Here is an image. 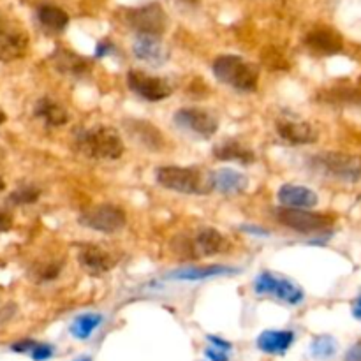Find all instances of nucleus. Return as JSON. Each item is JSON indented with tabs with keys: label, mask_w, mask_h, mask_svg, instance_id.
Masks as SVG:
<instances>
[{
	"label": "nucleus",
	"mask_w": 361,
	"mask_h": 361,
	"mask_svg": "<svg viewBox=\"0 0 361 361\" xmlns=\"http://www.w3.org/2000/svg\"><path fill=\"white\" fill-rule=\"evenodd\" d=\"M240 229H242L243 233H247V235L259 236V238H267V236H270V231H268V229H264V228H261V226L243 224V226H240Z\"/></svg>",
	"instance_id": "nucleus-32"
},
{
	"label": "nucleus",
	"mask_w": 361,
	"mask_h": 361,
	"mask_svg": "<svg viewBox=\"0 0 361 361\" xmlns=\"http://www.w3.org/2000/svg\"><path fill=\"white\" fill-rule=\"evenodd\" d=\"M127 21L136 30V34L143 35L161 37L168 28V16L159 4H148V6L133 9L127 14Z\"/></svg>",
	"instance_id": "nucleus-11"
},
{
	"label": "nucleus",
	"mask_w": 361,
	"mask_h": 361,
	"mask_svg": "<svg viewBox=\"0 0 361 361\" xmlns=\"http://www.w3.org/2000/svg\"><path fill=\"white\" fill-rule=\"evenodd\" d=\"M6 120H7L6 113H4V111H2V109H0V126H2V123H4V122H6Z\"/></svg>",
	"instance_id": "nucleus-38"
},
{
	"label": "nucleus",
	"mask_w": 361,
	"mask_h": 361,
	"mask_svg": "<svg viewBox=\"0 0 361 361\" xmlns=\"http://www.w3.org/2000/svg\"><path fill=\"white\" fill-rule=\"evenodd\" d=\"M102 324V316L101 314H95V312H87V314H81L78 316L76 319L73 321L71 324V335L78 341H87L95 330Z\"/></svg>",
	"instance_id": "nucleus-26"
},
{
	"label": "nucleus",
	"mask_w": 361,
	"mask_h": 361,
	"mask_svg": "<svg viewBox=\"0 0 361 361\" xmlns=\"http://www.w3.org/2000/svg\"><path fill=\"white\" fill-rule=\"evenodd\" d=\"M78 261L92 275H102L115 267V259L109 256V252H106L102 247L94 245V243L81 247Z\"/></svg>",
	"instance_id": "nucleus-17"
},
{
	"label": "nucleus",
	"mask_w": 361,
	"mask_h": 361,
	"mask_svg": "<svg viewBox=\"0 0 361 361\" xmlns=\"http://www.w3.org/2000/svg\"><path fill=\"white\" fill-rule=\"evenodd\" d=\"M74 361H92V358H88V356H83V358H78V360H74Z\"/></svg>",
	"instance_id": "nucleus-41"
},
{
	"label": "nucleus",
	"mask_w": 361,
	"mask_h": 361,
	"mask_svg": "<svg viewBox=\"0 0 361 361\" xmlns=\"http://www.w3.org/2000/svg\"><path fill=\"white\" fill-rule=\"evenodd\" d=\"M210 338L212 342H214L215 344V348H221V349H226V351H228V349H231V344H229V342H226V341H222V338H219V337H208Z\"/></svg>",
	"instance_id": "nucleus-36"
},
{
	"label": "nucleus",
	"mask_w": 361,
	"mask_h": 361,
	"mask_svg": "<svg viewBox=\"0 0 361 361\" xmlns=\"http://www.w3.org/2000/svg\"><path fill=\"white\" fill-rule=\"evenodd\" d=\"M115 49V44H113L109 39H104V41H99L97 46H95V59H102V56H108L109 53Z\"/></svg>",
	"instance_id": "nucleus-31"
},
{
	"label": "nucleus",
	"mask_w": 361,
	"mask_h": 361,
	"mask_svg": "<svg viewBox=\"0 0 361 361\" xmlns=\"http://www.w3.org/2000/svg\"><path fill=\"white\" fill-rule=\"evenodd\" d=\"M215 78L235 90L250 94L259 83V67L238 55H221L212 66Z\"/></svg>",
	"instance_id": "nucleus-3"
},
{
	"label": "nucleus",
	"mask_w": 361,
	"mask_h": 361,
	"mask_svg": "<svg viewBox=\"0 0 361 361\" xmlns=\"http://www.w3.org/2000/svg\"><path fill=\"white\" fill-rule=\"evenodd\" d=\"M345 361H361V344L355 345V348H353L351 351L348 353V356H345Z\"/></svg>",
	"instance_id": "nucleus-35"
},
{
	"label": "nucleus",
	"mask_w": 361,
	"mask_h": 361,
	"mask_svg": "<svg viewBox=\"0 0 361 361\" xmlns=\"http://www.w3.org/2000/svg\"><path fill=\"white\" fill-rule=\"evenodd\" d=\"M34 115L37 118H41L46 126L51 127H62L63 123H67L69 120V113L63 108L60 102H56L55 99L51 97H41L37 102H35Z\"/></svg>",
	"instance_id": "nucleus-22"
},
{
	"label": "nucleus",
	"mask_w": 361,
	"mask_h": 361,
	"mask_svg": "<svg viewBox=\"0 0 361 361\" xmlns=\"http://www.w3.org/2000/svg\"><path fill=\"white\" fill-rule=\"evenodd\" d=\"M39 196H41V190L35 189V187L32 185H27L14 190L9 196V201L13 204H32L39 200Z\"/></svg>",
	"instance_id": "nucleus-28"
},
{
	"label": "nucleus",
	"mask_w": 361,
	"mask_h": 361,
	"mask_svg": "<svg viewBox=\"0 0 361 361\" xmlns=\"http://www.w3.org/2000/svg\"><path fill=\"white\" fill-rule=\"evenodd\" d=\"M240 268L226 267V264H210V267H187L180 268V270L168 274L169 281H182V282H200L207 281V279L215 277H231V275H238Z\"/></svg>",
	"instance_id": "nucleus-14"
},
{
	"label": "nucleus",
	"mask_w": 361,
	"mask_h": 361,
	"mask_svg": "<svg viewBox=\"0 0 361 361\" xmlns=\"http://www.w3.org/2000/svg\"><path fill=\"white\" fill-rule=\"evenodd\" d=\"M353 316H355L356 319L361 321V295L356 298L355 307H353Z\"/></svg>",
	"instance_id": "nucleus-37"
},
{
	"label": "nucleus",
	"mask_w": 361,
	"mask_h": 361,
	"mask_svg": "<svg viewBox=\"0 0 361 361\" xmlns=\"http://www.w3.org/2000/svg\"><path fill=\"white\" fill-rule=\"evenodd\" d=\"M155 180L164 189L187 196H204L212 192V175L200 168H182V166H162L155 171Z\"/></svg>",
	"instance_id": "nucleus-2"
},
{
	"label": "nucleus",
	"mask_w": 361,
	"mask_h": 361,
	"mask_svg": "<svg viewBox=\"0 0 361 361\" xmlns=\"http://www.w3.org/2000/svg\"><path fill=\"white\" fill-rule=\"evenodd\" d=\"M37 18L42 27L51 34L63 32L69 25V14L60 7L53 6V4H42L37 11Z\"/></svg>",
	"instance_id": "nucleus-24"
},
{
	"label": "nucleus",
	"mask_w": 361,
	"mask_h": 361,
	"mask_svg": "<svg viewBox=\"0 0 361 361\" xmlns=\"http://www.w3.org/2000/svg\"><path fill=\"white\" fill-rule=\"evenodd\" d=\"M310 349H312V355L316 358H330L337 353V342H335V338L328 337V335H321L312 342Z\"/></svg>",
	"instance_id": "nucleus-27"
},
{
	"label": "nucleus",
	"mask_w": 361,
	"mask_h": 361,
	"mask_svg": "<svg viewBox=\"0 0 361 361\" xmlns=\"http://www.w3.org/2000/svg\"><path fill=\"white\" fill-rule=\"evenodd\" d=\"M305 44L317 55H335V53L342 51V48H344L341 35L326 27L309 32L305 37Z\"/></svg>",
	"instance_id": "nucleus-18"
},
{
	"label": "nucleus",
	"mask_w": 361,
	"mask_h": 361,
	"mask_svg": "<svg viewBox=\"0 0 361 361\" xmlns=\"http://www.w3.org/2000/svg\"><path fill=\"white\" fill-rule=\"evenodd\" d=\"M133 53L137 60L148 63V66L161 67L168 60L169 53L162 44L161 37L157 35H143L137 34L136 41L133 44Z\"/></svg>",
	"instance_id": "nucleus-13"
},
{
	"label": "nucleus",
	"mask_w": 361,
	"mask_h": 361,
	"mask_svg": "<svg viewBox=\"0 0 361 361\" xmlns=\"http://www.w3.org/2000/svg\"><path fill=\"white\" fill-rule=\"evenodd\" d=\"M53 59H55L56 69L66 74H71V76H83L90 69L87 60L81 59L74 51H69V49H56Z\"/></svg>",
	"instance_id": "nucleus-25"
},
{
	"label": "nucleus",
	"mask_w": 361,
	"mask_h": 361,
	"mask_svg": "<svg viewBox=\"0 0 361 361\" xmlns=\"http://www.w3.org/2000/svg\"><path fill=\"white\" fill-rule=\"evenodd\" d=\"M32 360L35 361H46L53 356V348L49 344H41V342H34L32 349L28 351Z\"/></svg>",
	"instance_id": "nucleus-29"
},
{
	"label": "nucleus",
	"mask_w": 361,
	"mask_h": 361,
	"mask_svg": "<svg viewBox=\"0 0 361 361\" xmlns=\"http://www.w3.org/2000/svg\"><path fill=\"white\" fill-rule=\"evenodd\" d=\"M207 356L212 361H228V355H226V349H221V348L207 349Z\"/></svg>",
	"instance_id": "nucleus-34"
},
{
	"label": "nucleus",
	"mask_w": 361,
	"mask_h": 361,
	"mask_svg": "<svg viewBox=\"0 0 361 361\" xmlns=\"http://www.w3.org/2000/svg\"><path fill=\"white\" fill-rule=\"evenodd\" d=\"M275 217L279 219L282 226L293 229L302 235H319L324 233L328 228H331L334 219L328 215L316 214L310 210H302V208H279L275 212Z\"/></svg>",
	"instance_id": "nucleus-6"
},
{
	"label": "nucleus",
	"mask_w": 361,
	"mask_h": 361,
	"mask_svg": "<svg viewBox=\"0 0 361 361\" xmlns=\"http://www.w3.org/2000/svg\"><path fill=\"white\" fill-rule=\"evenodd\" d=\"M295 342V334L289 330H267L257 338V348L268 355H284Z\"/></svg>",
	"instance_id": "nucleus-21"
},
{
	"label": "nucleus",
	"mask_w": 361,
	"mask_h": 361,
	"mask_svg": "<svg viewBox=\"0 0 361 361\" xmlns=\"http://www.w3.org/2000/svg\"><path fill=\"white\" fill-rule=\"evenodd\" d=\"M60 274V264L56 263H48V264H42L41 270H37V281H53L56 279V275Z\"/></svg>",
	"instance_id": "nucleus-30"
},
{
	"label": "nucleus",
	"mask_w": 361,
	"mask_h": 361,
	"mask_svg": "<svg viewBox=\"0 0 361 361\" xmlns=\"http://www.w3.org/2000/svg\"><path fill=\"white\" fill-rule=\"evenodd\" d=\"M80 224L92 231L111 235V233H118L120 229L126 228L127 215L116 204H97L80 215Z\"/></svg>",
	"instance_id": "nucleus-7"
},
{
	"label": "nucleus",
	"mask_w": 361,
	"mask_h": 361,
	"mask_svg": "<svg viewBox=\"0 0 361 361\" xmlns=\"http://www.w3.org/2000/svg\"><path fill=\"white\" fill-rule=\"evenodd\" d=\"M277 200L286 208H302L309 210L319 203L316 190L309 189L305 185H295V183H284L277 190Z\"/></svg>",
	"instance_id": "nucleus-15"
},
{
	"label": "nucleus",
	"mask_w": 361,
	"mask_h": 361,
	"mask_svg": "<svg viewBox=\"0 0 361 361\" xmlns=\"http://www.w3.org/2000/svg\"><path fill=\"white\" fill-rule=\"evenodd\" d=\"M127 87L148 102H159L171 97L173 87L166 78L152 76V74L143 73V71L133 69L127 73Z\"/></svg>",
	"instance_id": "nucleus-10"
},
{
	"label": "nucleus",
	"mask_w": 361,
	"mask_h": 361,
	"mask_svg": "<svg viewBox=\"0 0 361 361\" xmlns=\"http://www.w3.org/2000/svg\"><path fill=\"white\" fill-rule=\"evenodd\" d=\"M210 175L214 190L224 194V196H238V194L245 192L247 187H249L247 175L233 168H221Z\"/></svg>",
	"instance_id": "nucleus-16"
},
{
	"label": "nucleus",
	"mask_w": 361,
	"mask_h": 361,
	"mask_svg": "<svg viewBox=\"0 0 361 361\" xmlns=\"http://www.w3.org/2000/svg\"><path fill=\"white\" fill-rule=\"evenodd\" d=\"M312 168L338 182L355 183L361 178V157L344 152H323L316 155Z\"/></svg>",
	"instance_id": "nucleus-4"
},
{
	"label": "nucleus",
	"mask_w": 361,
	"mask_h": 361,
	"mask_svg": "<svg viewBox=\"0 0 361 361\" xmlns=\"http://www.w3.org/2000/svg\"><path fill=\"white\" fill-rule=\"evenodd\" d=\"M212 152H214V157L217 159V161L236 162V164H242V166H249L256 161L254 152L236 140L221 141L219 145H215Z\"/></svg>",
	"instance_id": "nucleus-20"
},
{
	"label": "nucleus",
	"mask_w": 361,
	"mask_h": 361,
	"mask_svg": "<svg viewBox=\"0 0 361 361\" xmlns=\"http://www.w3.org/2000/svg\"><path fill=\"white\" fill-rule=\"evenodd\" d=\"M254 291L259 296H271V298L284 302L288 305H300L305 298V293L300 286L289 281L288 277H281L271 271H261L254 279Z\"/></svg>",
	"instance_id": "nucleus-5"
},
{
	"label": "nucleus",
	"mask_w": 361,
	"mask_h": 361,
	"mask_svg": "<svg viewBox=\"0 0 361 361\" xmlns=\"http://www.w3.org/2000/svg\"><path fill=\"white\" fill-rule=\"evenodd\" d=\"M28 34L14 20L0 13V60L13 62L27 55Z\"/></svg>",
	"instance_id": "nucleus-9"
},
{
	"label": "nucleus",
	"mask_w": 361,
	"mask_h": 361,
	"mask_svg": "<svg viewBox=\"0 0 361 361\" xmlns=\"http://www.w3.org/2000/svg\"><path fill=\"white\" fill-rule=\"evenodd\" d=\"M4 159H6V150H4L2 147H0V164L4 162Z\"/></svg>",
	"instance_id": "nucleus-39"
},
{
	"label": "nucleus",
	"mask_w": 361,
	"mask_h": 361,
	"mask_svg": "<svg viewBox=\"0 0 361 361\" xmlns=\"http://www.w3.org/2000/svg\"><path fill=\"white\" fill-rule=\"evenodd\" d=\"M182 2H187V4H196L197 0H182Z\"/></svg>",
	"instance_id": "nucleus-42"
},
{
	"label": "nucleus",
	"mask_w": 361,
	"mask_h": 361,
	"mask_svg": "<svg viewBox=\"0 0 361 361\" xmlns=\"http://www.w3.org/2000/svg\"><path fill=\"white\" fill-rule=\"evenodd\" d=\"M279 137L289 145H312L317 141V130L312 123L300 118H279L275 123Z\"/></svg>",
	"instance_id": "nucleus-12"
},
{
	"label": "nucleus",
	"mask_w": 361,
	"mask_h": 361,
	"mask_svg": "<svg viewBox=\"0 0 361 361\" xmlns=\"http://www.w3.org/2000/svg\"><path fill=\"white\" fill-rule=\"evenodd\" d=\"M226 247V238L222 233L214 228H203L194 236V250H197L200 256L212 257L222 252Z\"/></svg>",
	"instance_id": "nucleus-23"
},
{
	"label": "nucleus",
	"mask_w": 361,
	"mask_h": 361,
	"mask_svg": "<svg viewBox=\"0 0 361 361\" xmlns=\"http://www.w3.org/2000/svg\"><path fill=\"white\" fill-rule=\"evenodd\" d=\"M127 134L133 137L134 141L143 145L145 148L152 152H159L164 147V140H162L161 130L155 126H152L150 122H145V120H129L126 122Z\"/></svg>",
	"instance_id": "nucleus-19"
},
{
	"label": "nucleus",
	"mask_w": 361,
	"mask_h": 361,
	"mask_svg": "<svg viewBox=\"0 0 361 361\" xmlns=\"http://www.w3.org/2000/svg\"><path fill=\"white\" fill-rule=\"evenodd\" d=\"M173 122L178 129L197 136L200 140H208L219 129L217 116L204 108H182L173 115Z\"/></svg>",
	"instance_id": "nucleus-8"
},
{
	"label": "nucleus",
	"mask_w": 361,
	"mask_h": 361,
	"mask_svg": "<svg viewBox=\"0 0 361 361\" xmlns=\"http://www.w3.org/2000/svg\"><path fill=\"white\" fill-rule=\"evenodd\" d=\"M76 147L80 154L97 161H116L126 152V145L118 130L108 126L81 130L76 137Z\"/></svg>",
	"instance_id": "nucleus-1"
},
{
	"label": "nucleus",
	"mask_w": 361,
	"mask_h": 361,
	"mask_svg": "<svg viewBox=\"0 0 361 361\" xmlns=\"http://www.w3.org/2000/svg\"><path fill=\"white\" fill-rule=\"evenodd\" d=\"M13 228V215L6 210H0V233L9 231Z\"/></svg>",
	"instance_id": "nucleus-33"
},
{
	"label": "nucleus",
	"mask_w": 361,
	"mask_h": 361,
	"mask_svg": "<svg viewBox=\"0 0 361 361\" xmlns=\"http://www.w3.org/2000/svg\"><path fill=\"white\" fill-rule=\"evenodd\" d=\"M4 189H6V183H4L2 176H0V192H4Z\"/></svg>",
	"instance_id": "nucleus-40"
}]
</instances>
